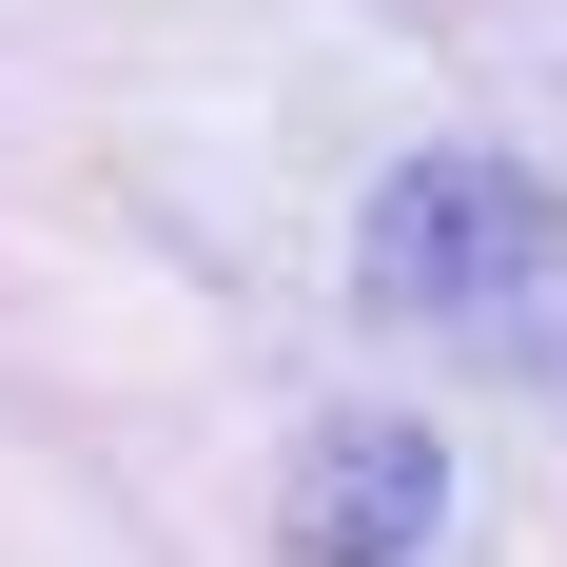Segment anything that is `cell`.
<instances>
[{
	"label": "cell",
	"mask_w": 567,
	"mask_h": 567,
	"mask_svg": "<svg viewBox=\"0 0 567 567\" xmlns=\"http://www.w3.org/2000/svg\"><path fill=\"white\" fill-rule=\"evenodd\" d=\"M352 275H372V313H411V333H451V352H528L548 293H567V196L528 157H470V137H451V157L372 176Z\"/></svg>",
	"instance_id": "6da1fadb"
},
{
	"label": "cell",
	"mask_w": 567,
	"mask_h": 567,
	"mask_svg": "<svg viewBox=\"0 0 567 567\" xmlns=\"http://www.w3.org/2000/svg\"><path fill=\"white\" fill-rule=\"evenodd\" d=\"M431 528H451V451H431L411 411L293 431V489H275V548H293V567H411Z\"/></svg>",
	"instance_id": "7a4b0ae2"
}]
</instances>
